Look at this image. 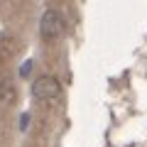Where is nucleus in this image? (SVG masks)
<instances>
[{"mask_svg":"<svg viewBox=\"0 0 147 147\" xmlns=\"http://www.w3.org/2000/svg\"><path fill=\"white\" fill-rule=\"evenodd\" d=\"M66 32V22H64L59 10H44L39 17V34L44 39H57Z\"/></svg>","mask_w":147,"mask_h":147,"instance_id":"nucleus-1","label":"nucleus"},{"mask_svg":"<svg viewBox=\"0 0 147 147\" xmlns=\"http://www.w3.org/2000/svg\"><path fill=\"white\" fill-rule=\"evenodd\" d=\"M59 93H61V84L54 76H39L32 84V96L37 100H57Z\"/></svg>","mask_w":147,"mask_h":147,"instance_id":"nucleus-2","label":"nucleus"},{"mask_svg":"<svg viewBox=\"0 0 147 147\" xmlns=\"http://www.w3.org/2000/svg\"><path fill=\"white\" fill-rule=\"evenodd\" d=\"M15 96H17L15 84H12V81L7 79V76H0V103L10 105L12 100H15Z\"/></svg>","mask_w":147,"mask_h":147,"instance_id":"nucleus-3","label":"nucleus"},{"mask_svg":"<svg viewBox=\"0 0 147 147\" xmlns=\"http://www.w3.org/2000/svg\"><path fill=\"white\" fill-rule=\"evenodd\" d=\"M30 71H32V61H25L20 69V76H30Z\"/></svg>","mask_w":147,"mask_h":147,"instance_id":"nucleus-4","label":"nucleus"},{"mask_svg":"<svg viewBox=\"0 0 147 147\" xmlns=\"http://www.w3.org/2000/svg\"><path fill=\"white\" fill-rule=\"evenodd\" d=\"M27 120H30V118H27V113H25V115H22V120H20V125H22V130H25V127H27Z\"/></svg>","mask_w":147,"mask_h":147,"instance_id":"nucleus-5","label":"nucleus"}]
</instances>
